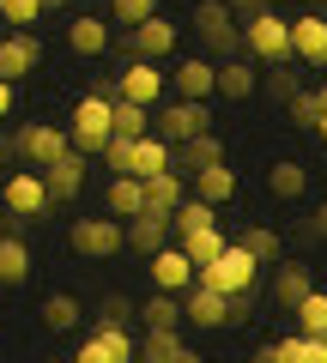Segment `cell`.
<instances>
[{
    "label": "cell",
    "mask_w": 327,
    "mask_h": 363,
    "mask_svg": "<svg viewBox=\"0 0 327 363\" xmlns=\"http://www.w3.org/2000/svg\"><path fill=\"white\" fill-rule=\"evenodd\" d=\"M67 140H73V152H85V157H97L109 140H116V104L109 97H79L73 104V116H67Z\"/></svg>",
    "instance_id": "1"
},
{
    "label": "cell",
    "mask_w": 327,
    "mask_h": 363,
    "mask_svg": "<svg viewBox=\"0 0 327 363\" xmlns=\"http://www.w3.org/2000/svg\"><path fill=\"white\" fill-rule=\"evenodd\" d=\"M194 285L218 291V297H243V291L261 285V260H255L243 242H231L218 260H212V267H200V272H194Z\"/></svg>",
    "instance_id": "2"
},
{
    "label": "cell",
    "mask_w": 327,
    "mask_h": 363,
    "mask_svg": "<svg viewBox=\"0 0 327 363\" xmlns=\"http://www.w3.org/2000/svg\"><path fill=\"white\" fill-rule=\"evenodd\" d=\"M243 55H249L255 67H279L291 61V18H279L273 6L255 18H243Z\"/></svg>",
    "instance_id": "3"
},
{
    "label": "cell",
    "mask_w": 327,
    "mask_h": 363,
    "mask_svg": "<svg viewBox=\"0 0 327 363\" xmlns=\"http://www.w3.org/2000/svg\"><path fill=\"white\" fill-rule=\"evenodd\" d=\"M194 30L206 37V49L218 55V61H236V55H243V18H236L224 0H200L194 6Z\"/></svg>",
    "instance_id": "4"
},
{
    "label": "cell",
    "mask_w": 327,
    "mask_h": 363,
    "mask_svg": "<svg viewBox=\"0 0 327 363\" xmlns=\"http://www.w3.org/2000/svg\"><path fill=\"white\" fill-rule=\"evenodd\" d=\"M67 248L73 255H85V260H116L121 248H128V236H121V218H73L67 224Z\"/></svg>",
    "instance_id": "5"
},
{
    "label": "cell",
    "mask_w": 327,
    "mask_h": 363,
    "mask_svg": "<svg viewBox=\"0 0 327 363\" xmlns=\"http://www.w3.org/2000/svg\"><path fill=\"white\" fill-rule=\"evenodd\" d=\"M0 200H6V212H13V224H37L43 212L55 206L49 188H43V169H13V176L0 182Z\"/></svg>",
    "instance_id": "6"
},
{
    "label": "cell",
    "mask_w": 327,
    "mask_h": 363,
    "mask_svg": "<svg viewBox=\"0 0 327 363\" xmlns=\"http://www.w3.org/2000/svg\"><path fill=\"white\" fill-rule=\"evenodd\" d=\"M152 121H157V140L164 145H182V140H194V133H212V104H182V97H176V104H164Z\"/></svg>",
    "instance_id": "7"
},
{
    "label": "cell",
    "mask_w": 327,
    "mask_h": 363,
    "mask_svg": "<svg viewBox=\"0 0 327 363\" xmlns=\"http://www.w3.org/2000/svg\"><path fill=\"white\" fill-rule=\"evenodd\" d=\"M73 152V140H67V128H55V121H31V128H18V157H25L31 169H49L55 157Z\"/></svg>",
    "instance_id": "8"
},
{
    "label": "cell",
    "mask_w": 327,
    "mask_h": 363,
    "mask_svg": "<svg viewBox=\"0 0 327 363\" xmlns=\"http://www.w3.org/2000/svg\"><path fill=\"white\" fill-rule=\"evenodd\" d=\"M170 85L182 104H212L218 97V61H206V55H188V61L170 67Z\"/></svg>",
    "instance_id": "9"
},
{
    "label": "cell",
    "mask_w": 327,
    "mask_h": 363,
    "mask_svg": "<svg viewBox=\"0 0 327 363\" xmlns=\"http://www.w3.org/2000/svg\"><path fill=\"white\" fill-rule=\"evenodd\" d=\"M145 272H152V285L164 291V297H188V291H194V260L182 255V248H157L152 260H145Z\"/></svg>",
    "instance_id": "10"
},
{
    "label": "cell",
    "mask_w": 327,
    "mask_h": 363,
    "mask_svg": "<svg viewBox=\"0 0 327 363\" xmlns=\"http://www.w3.org/2000/svg\"><path fill=\"white\" fill-rule=\"evenodd\" d=\"M291 61L327 73V13H297L291 18Z\"/></svg>",
    "instance_id": "11"
},
{
    "label": "cell",
    "mask_w": 327,
    "mask_h": 363,
    "mask_svg": "<svg viewBox=\"0 0 327 363\" xmlns=\"http://www.w3.org/2000/svg\"><path fill=\"white\" fill-rule=\"evenodd\" d=\"M164 79H170V73H164L157 61H128V67L116 73V97H128V104H145V109H152L157 97H164Z\"/></svg>",
    "instance_id": "12"
},
{
    "label": "cell",
    "mask_w": 327,
    "mask_h": 363,
    "mask_svg": "<svg viewBox=\"0 0 327 363\" xmlns=\"http://www.w3.org/2000/svg\"><path fill=\"white\" fill-rule=\"evenodd\" d=\"M128 49H133V61H157V67H164V61L176 55V25H170L164 13L145 18V25L128 30Z\"/></svg>",
    "instance_id": "13"
},
{
    "label": "cell",
    "mask_w": 327,
    "mask_h": 363,
    "mask_svg": "<svg viewBox=\"0 0 327 363\" xmlns=\"http://www.w3.org/2000/svg\"><path fill=\"white\" fill-rule=\"evenodd\" d=\"M37 61H43V43L31 37V30L0 37V79H6V85H18L25 73H37Z\"/></svg>",
    "instance_id": "14"
},
{
    "label": "cell",
    "mask_w": 327,
    "mask_h": 363,
    "mask_svg": "<svg viewBox=\"0 0 327 363\" xmlns=\"http://www.w3.org/2000/svg\"><path fill=\"white\" fill-rule=\"evenodd\" d=\"M182 321L200 327V333H212V327H231V297H218V291L194 285V291L182 297Z\"/></svg>",
    "instance_id": "15"
},
{
    "label": "cell",
    "mask_w": 327,
    "mask_h": 363,
    "mask_svg": "<svg viewBox=\"0 0 327 363\" xmlns=\"http://www.w3.org/2000/svg\"><path fill=\"white\" fill-rule=\"evenodd\" d=\"M85 169H92V157H85V152L55 157V164L43 169V188H49V200H73L79 188H85Z\"/></svg>",
    "instance_id": "16"
},
{
    "label": "cell",
    "mask_w": 327,
    "mask_h": 363,
    "mask_svg": "<svg viewBox=\"0 0 327 363\" xmlns=\"http://www.w3.org/2000/svg\"><path fill=\"white\" fill-rule=\"evenodd\" d=\"M121 236H128V248H133V255H145V260H152L157 248H170L176 224H170V218H152V212H140V218H128V224H121Z\"/></svg>",
    "instance_id": "17"
},
{
    "label": "cell",
    "mask_w": 327,
    "mask_h": 363,
    "mask_svg": "<svg viewBox=\"0 0 327 363\" xmlns=\"http://www.w3.org/2000/svg\"><path fill=\"white\" fill-rule=\"evenodd\" d=\"M164 169H176V145H164V140H157V133H145V140H133V157H128V176L152 182V176H164Z\"/></svg>",
    "instance_id": "18"
},
{
    "label": "cell",
    "mask_w": 327,
    "mask_h": 363,
    "mask_svg": "<svg viewBox=\"0 0 327 363\" xmlns=\"http://www.w3.org/2000/svg\"><path fill=\"white\" fill-rule=\"evenodd\" d=\"M67 49L73 55H104L109 49V18H97V13H79V18H67Z\"/></svg>",
    "instance_id": "19"
},
{
    "label": "cell",
    "mask_w": 327,
    "mask_h": 363,
    "mask_svg": "<svg viewBox=\"0 0 327 363\" xmlns=\"http://www.w3.org/2000/svg\"><path fill=\"white\" fill-rule=\"evenodd\" d=\"M188 194H194V200H206V206L218 212L224 200H236V169H231V164L200 169V176H188Z\"/></svg>",
    "instance_id": "20"
},
{
    "label": "cell",
    "mask_w": 327,
    "mask_h": 363,
    "mask_svg": "<svg viewBox=\"0 0 327 363\" xmlns=\"http://www.w3.org/2000/svg\"><path fill=\"white\" fill-rule=\"evenodd\" d=\"M255 85H261V67H255L249 55H236V61H218V97L243 104V97H255Z\"/></svg>",
    "instance_id": "21"
},
{
    "label": "cell",
    "mask_w": 327,
    "mask_h": 363,
    "mask_svg": "<svg viewBox=\"0 0 327 363\" xmlns=\"http://www.w3.org/2000/svg\"><path fill=\"white\" fill-rule=\"evenodd\" d=\"M309 291H315L309 267H303V260H279V272H273V303H279V309H297Z\"/></svg>",
    "instance_id": "22"
},
{
    "label": "cell",
    "mask_w": 327,
    "mask_h": 363,
    "mask_svg": "<svg viewBox=\"0 0 327 363\" xmlns=\"http://www.w3.org/2000/svg\"><path fill=\"white\" fill-rule=\"evenodd\" d=\"M104 206H109V218H140L145 212V182L140 176H109V194H104Z\"/></svg>",
    "instance_id": "23"
},
{
    "label": "cell",
    "mask_w": 327,
    "mask_h": 363,
    "mask_svg": "<svg viewBox=\"0 0 327 363\" xmlns=\"http://www.w3.org/2000/svg\"><path fill=\"white\" fill-rule=\"evenodd\" d=\"M212 164H224V140L218 133H194V140L176 145V169H188V176H200V169H212Z\"/></svg>",
    "instance_id": "24"
},
{
    "label": "cell",
    "mask_w": 327,
    "mask_h": 363,
    "mask_svg": "<svg viewBox=\"0 0 327 363\" xmlns=\"http://www.w3.org/2000/svg\"><path fill=\"white\" fill-rule=\"evenodd\" d=\"M182 200H188V182L176 176V169H164V176L145 182V212H152V218H170Z\"/></svg>",
    "instance_id": "25"
},
{
    "label": "cell",
    "mask_w": 327,
    "mask_h": 363,
    "mask_svg": "<svg viewBox=\"0 0 327 363\" xmlns=\"http://www.w3.org/2000/svg\"><path fill=\"white\" fill-rule=\"evenodd\" d=\"M176 248H182V255L194 260V272H200V267H212V260H218L231 242H224L218 224H206V230H182V242H176Z\"/></svg>",
    "instance_id": "26"
},
{
    "label": "cell",
    "mask_w": 327,
    "mask_h": 363,
    "mask_svg": "<svg viewBox=\"0 0 327 363\" xmlns=\"http://www.w3.org/2000/svg\"><path fill=\"white\" fill-rule=\"evenodd\" d=\"M140 321H145V333H176V327H182V297L152 291V297L140 303Z\"/></svg>",
    "instance_id": "27"
},
{
    "label": "cell",
    "mask_w": 327,
    "mask_h": 363,
    "mask_svg": "<svg viewBox=\"0 0 327 363\" xmlns=\"http://www.w3.org/2000/svg\"><path fill=\"white\" fill-rule=\"evenodd\" d=\"M267 188H273L279 200H303L309 194V169H303L297 157H279V164L267 169Z\"/></svg>",
    "instance_id": "28"
},
{
    "label": "cell",
    "mask_w": 327,
    "mask_h": 363,
    "mask_svg": "<svg viewBox=\"0 0 327 363\" xmlns=\"http://www.w3.org/2000/svg\"><path fill=\"white\" fill-rule=\"evenodd\" d=\"M25 279H31V248L18 242V236H0V285L18 291Z\"/></svg>",
    "instance_id": "29"
},
{
    "label": "cell",
    "mask_w": 327,
    "mask_h": 363,
    "mask_svg": "<svg viewBox=\"0 0 327 363\" xmlns=\"http://www.w3.org/2000/svg\"><path fill=\"white\" fill-rule=\"evenodd\" d=\"M79 315H85V303H79L73 291H55V297H43V327H49V333L79 327Z\"/></svg>",
    "instance_id": "30"
},
{
    "label": "cell",
    "mask_w": 327,
    "mask_h": 363,
    "mask_svg": "<svg viewBox=\"0 0 327 363\" xmlns=\"http://www.w3.org/2000/svg\"><path fill=\"white\" fill-rule=\"evenodd\" d=\"M236 242L249 248V255L261 260V267H279V255H285V236H279V230H267V224H249V230L236 236Z\"/></svg>",
    "instance_id": "31"
},
{
    "label": "cell",
    "mask_w": 327,
    "mask_h": 363,
    "mask_svg": "<svg viewBox=\"0 0 327 363\" xmlns=\"http://www.w3.org/2000/svg\"><path fill=\"white\" fill-rule=\"evenodd\" d=\"M291 315H297V333L303 339H327V291H309Z\"/></svg>",
    "instance_id": "32"
},
{
    "label": "cell",
    "mask_w": 327,
    "mask_h": 363,
    "mask_svg": "<svg viewBox=\"0 0 327 363\" xmlns=\"http://www.w3.org/2000/svg\"><path fill=\"white\" fill-rule=\"evenodd\" d=\"M145 133H152V109L116 97V140H145Z\"/></svg>",
    "instance_id": "33"
},
{
    "label": "cell",
    "mask_w": 327,
    "mask_h": 363,
    "mask_svg": "<svg viewBox=\"0 0 327 363\" xmlns=\"http://www.w3.org/2000/svg\"><path fill=\"white\" fill-rule=\"evenodd\" d=\"M279 363H327V339H303V333L279 339Z\"/></svg>",
    "instance_id": "34"
},
{
    "label": "cell",
    "mask_w": 327,
    "mask_h": 363,
    "mask_svg": "<svg viewBox=\"0 0 327 363\" xmlns=\"http://www.w3.org/2000/svg\"><path fill=\"white\" fill-rule=\"evenodd\" d=\"M170 224H176V236H182V230H206V224H218V218H212V206H206V200H194V194H188L182 206L170 212Z\"/></svg>",
    "instance_id": "35"
},
{
    "label": "cell",
    "mask_w": 327,
    "mask_h": 363,
    "mask_svg": "<svg viewBox=\"0 0 327 363\" xmlns=\"http://www.w3.org/2000/svg\"><path fill=\"white\" fill-rule=\"evenodd\" d=\"M157 6H164V0H109V13H116V18H109V25H145V18H157Z\"/></svg>",
    "instance_id": "36"
},
{
    "label": "cell",
    "mask_w": 327,
    "mask_h": 363,
    "mask_svg": "<svg viewBox=\"0 0 327 363\" xmlns=\"http://www.w3.org/2000/svg\"><path fill=\"white\" fill-rule=\"evenodd\" d=\"M176 345H182L176 333H145V339H140V351H133V363H170V357H176Z\"/></svg>",
    "instance_id": "37"
},
{
    "label": "cell",
    "mask_w": 327,
    "mask_h": 363,
    "mask_svg": "<svg viewBox=\"0 0 327 363\" xmlns=\"http://www.w3.org/2000/svg\"><path fill=\"white\" fill-rule=\"evenodd\" d=\"M285 109H291V121H297V128H321V116H327L315 91H297V97H291Z\"/></svg>",
    "instance_id": "38"
},
{
    "label": "cell",
    "mask_w": 327,
    "mask_h": 363,
    "mask_svg": "<svg viewBox=\"0 0 327 363\" xmlns=\"http://www.w3.org/2000/svg\"><path fill=\"white\" fill-rule=\"evenodd\" d=\"M267 91H273L279 104H291V97H297V91H303V79H297V67H291V61H279L273 73H267Z\"/></svg>",
    "instance_id": "39"
},
{
    "label": "cell",
    "mask_w": 327,
    "mask_h": 363,
    "mask_svg": "<svg viewBox=\"0 0 327 363\" xmlns=\"http://www.w3.org/2000/svg\"><path fill=\"white\" fill-rule=\"evenodd\" d=\"M133 315H140V309H133V303L116 291V297H104V309H97V327H128Z\"/></svg>",
    "instance_id": "40"
},
{
    "label": "cell",
    "mask_w": 327,
    "mask_h": 363,
    "mask_svg": "<svg viewBox=\"0 0 327 363\" xmlns=\"http://www.w3.org/2000/svg\"><path fill=\"white\" fill-rule=\"evenodd\" d=\"M0 18H6L13 30H25V25H37V18H43V0H6V6H0Z\"/></svg>",
    "instance_id": "41"
},
{
    "label": "cell",
    "mask_w": 327,
    "mask_h": 363,
    "mask_svg": "<svg viewBox=\"0 0 327 363\" xmlns=\"http://www.w3.org/2000/svg\"><path fill=\"white\" fill-rule=\"evenodd\" d=\"M73 363H116V351H109V339H104V333H92L85 345L73 351Z\"/></svg>",
    "instance_id": "42"
},
{
    "label": "cell",
    "mask_w": 327,
    "mask_h": 363,
    "mask_svg": "<svg viewBox=\"0 0 327 363\" xmlns=\"http://www.w3.org/2000/svg\"><path fill=\"white\" fill-rule=\"evenodd\" d=\"M97 157H104V169H116V176H128V157H133V140H109V145H104V152H97Z\"/></svg>",
    "instance_id": "43"
},
{
    "label": "cell",
    "mask_w": 327,
    "mask_h": 363,
    "mask_svg": "<svg viewBox=\"0 0 327 363\" xmlns=\"http://www.w3.org/2000/svg\"><path fill=\"white\" fill-rule=\"evenodd\" d=\"M249 315H255V291H243V297H231V327H236V321H249Z\"/></svg>",
    "instance_id": "44"
},
{
    "label": "cell",
    "mask_w": 327,
    "mask_h": 363,
    "mask_svg": "<svg viewBox=\"0 0 327 363\" xmlns=\"http://www.w3.org/2000/svg\"><path fill=\"white\" fill-rule=\"evenodd\" d=\"M309 236H315V242H327V200L309 212Z\"/></svg>",
    "instance_id": "45"
},
{
    "label": "cell",
    "mask_w": 327,
    "mask_h": 363,
    "mask_svg": "<svg viewBox=\"0 0 327 363\" xmlns=\"http://www.w3.org/2000/svg\"><path fill=\"white\" fill-rule=\"evenodd\" d=\"M236 18H255V13H267V0H224Z\"/></svg>",
    "instance_id": "46"
},
{
    "label": "cell",
    "mask_w": 327,
    "mask_h": 363,
    "mask_svg": "<svg viewBox=\"0 0 327 363\" xmlns=\"http://www.w3.org/2000/svg\"><path fill=\"white\" fill-rule=\"evenodd\" d=\"M13 97H18V85H6V79H0V121L13 116Z\"/></svg>",
    "instance_id": "47"
},
{
    "label": "cell",
    "mask_w": 327,
    "mask_h": 363,
    "mask_svg": "<svg viewBox=\"0 0 327 363\" xmlns=\"http://www.w3.org/2000/svg\"><path fill=\"white\" fill-rule=\"evenodd\" d=\"M6 157H18V133H0V164Z\"/></svg>",
    "instance_id": "48"
},
{
    "label": "cell",
    "mask_w": 327,
    "mask_h": 363,
    "mask_svg": "<svg viewBox=\"0 0 327 363\" xmlns=\"http://www.w3.org/2000/svg\"><path fill=\"white\" fill-rule=\"evenodd\" d=\"M170 363H206V357H200L194 345H176V357H170Z\"/></svg>",
    "instance_id": "49"
},
{
    "label": "cell",
    "mask_w": 327,
    "mask_h": 363,
    "mask_svg": "<svg viewBox=\"0 0 327 363\" xmlns=\"http://www.w3.org/2000/svg\"><path fill=\"white\" fill-rule=\"evenodd\" d=\"M249 363H279V345H261V351H255Z\"/></svg>",
    "instance_id": "50"
},
{
    "label": "cell",
    "mask_w": 327,
    "mask_h": 363,
    "mask_svg": "<svg viewBox=\"0 0 327 363\" xmlns=\"http://www.w3.org/2000/svg\"><path fill=\"white\" fill-rule=\"evenodd\" d=\"M315 97H321V109H327V79H321V85H315Z\"/></svg>",
    "instance_id": "51"
},
{
    "label": "cell",
    "mask_w": 327,
    "mask_h": 363,
    "mask_svg": "<svg viewBox=\"0 0 327 363\" xmlns=\"http://www.w3.org/2000/svg\"><path fill=\"white\" fill-rule=\"evenodd\" d=\"M49 6H67V0H43V13H49Z\"/></svg>",
    "instance_id": "52"
},
{
    "label": "cell",
    "mask_w": 327,
    "mask_h": 363,
    "mask_svg": "<svg viewBox=\"0 0 327 363\" xmlns=\"http://www.w3.org/2000/svg\"><path fill=\"white\" fill-rule=\"evenodd\" d=\"M315 133H321V140H327V116H321V128H315Z\"/></svg>",
    "instance_id": "53"
},
{
    "label": "cell",
    "mask_w": 327,
    "mask_h": 363,
    "mask_svg": "<svg viewBox=\"0 0 327 363\" xmlns=\"http://www.w3.org/2000/svg\"><path fill=\"white\" fill-rule=\"evenodd\" d=\"M43 363H67V357H43Z\"/></svg>",
    "instance_id": "54"
},
{
    "label": "cell",
    "mask_w": 327,
    "mask_h": 363,
    "mask_svg": "<svg viewBox=\"0 0 327 363\" xmlns=\"http://www.w3.org/2000/svg\"><path fill=\"white\" fill-rule=\"evenodd\" d=\"M0 6H6V0H0Z\"/></svg>",
    "instance_id": "55"
}]
</instances>
